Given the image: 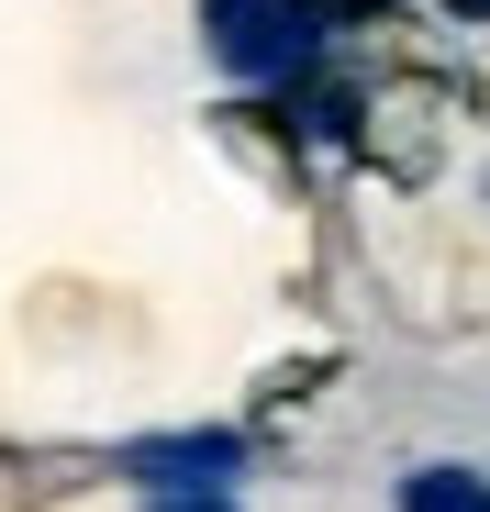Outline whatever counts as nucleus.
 I'll return each instance as SVG.
<instances>
[{"label": "nucleus", "instance_id": "obj_1", "mask_svg": "<svg viewBox=\"0 0 490 512\" xmlns=\"http://www.w3.org/2000/svg\"><path fill=\"white\" fill-rule=\"evenodd\" d=\"M201 34H212V56L234 78L279 90V78H312L323 67V0H212Z\"/></svg>", "mask_w": 490, "mask_h": 512}, {"label": "nucleus", "instance_id": "obj_2", "mask_svg": "<svg viewBox=\"0 0 490 512\" xmlns=\"http://www.w3.org/2000/svg\"><path fill=\"white\" fill-rule=\"evenodd\" d=\"M134 490H179V479H245V435H223V423H190V435H145L112 457Z\"/></svg>", "mask_w": 490, "mask_h": 512}, {"label": "nucleus", "instance_id": "obj_3", "mask_svg": "<svg viewBox=\"0 0 490 512\" xmlns=\"http://www.w3.org/2000/svg\"><path fill=\"white\" fill-rule=\"evenodd\" d=\"M401 512H490V479L479 468H413L401 479Z\"/></svg>", "mask_w": 490, "mask_h": 512}, {"label": "nucleus", "instance_id": "obj_4", "mask_svg": "<svg viewBox=\"0 0 490 512\" xmlns=\"http://www.w3.org/2000/svg\"><path fill=\"white\" fill-rule=\"evenodd\" d=\"M145 512H234V479H179V490H145Z\"/></svg>", "mask_w": 490, "mask_h": 512}, {"label": "nucleus", "instance_id": "obj_5", "mask_svg": "<svg viewBox=\"0 0 490 512\" xmlns=\"http://www.w3.org/2000/svg\"><path fill=\"white\" fill-rule=\"evenodd\" d=\"M446 12H457V23H490V0H446Z\"/></svg>", "mask_w": 490, "mask_h": 512}]
</instances>
